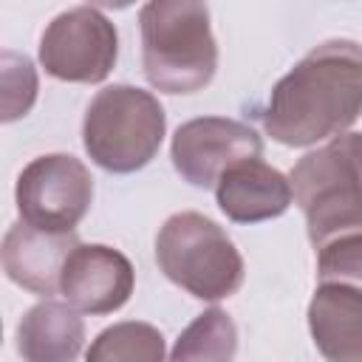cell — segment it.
I'll use <instances>...</instances> for the list:
<instances>
[{"instance_id": "6da1fadb", "label": "cell", "mask_w": 362, "mask_h": 362, "mask_svg": "<svg viewBox=\"0 0 362 362\" xmlns=\"http://www.w3.org/2000/svg\"><path fill=\"white\" fill-rule=\"evenodd\" d=\"M263 130L286 147H311L342 136L362 116V42L314 45L269 93Z\"/></svg>"}, {"instance_id": "7a4b0ae2", "label": "cell", "mask_w": 362, "mask_h": 362, "mask_svg": "<svg viewBox=\"0 0 362 362\" xmlns=\"http://www.w3.org/2000/svg\"><path fill=\"white\" fill-rule=\"evenodd\" d=\"M141 68L161 93H198L218 71L209 6L192 0H153L139 11Z\"/></svg>"}, {"instance_id": "3957f363", "label": "cell", "mask_w": 362, "mask_h": 362, "mask_svg": "<svg viewBox=\"0 0 362 362\" xmlns=\"http://www.w3.org/2000/svg\"><path fill=\"white\" fill-rule=\"evenodd\" d=\"M288 181L314 249L362 232V133H342L305 153Z\"/></svg>"}, {"instance_id": "277c9868", "label": "cell", "mask_w": 362, "mask_h": 362, "mask_svg": "<svg viewBox=\"0 0 362 362\" xmlns=\"http://www.w3.org/2000/svg\"><path fill=\"white\" fill-rule=\"evenodd\" d=\"M167 130V116L150 90L107 85L96 90L82 119V144L93 164L107 173H136L147 167Z\"/></svg>"}, {"instance_id": "5b68a950", "label": "cell", "mask_w": 362, "mask_h": 362, "mask_svg": "<svg viewBox=\"0 0 362 362\" xmlns=\"http://www.w3.org/2000/svg\"><path fill=\"white\" fill-rule=\"evenodd\" d=\"M156 263L170 283L198 300H226L246 277L232 238L206 215L184 209L164 221L156 235Z\"/></svg>"}, {"instance_id": "8992f818", "label": "cell", "mask_w": 362, "mask_h": 362, "mask_svg": "<svg viewBox=\"0 0 362 362\" xmlns=\"http://www.w3.org/2000/svg\"><path fill=\"white\" fill-rule=\"evenodd\" d=\"M14 201L20 221L54 235H71L93 204L90 170L68 153L31 158L17 175Z\"/></svg>"}, {"instance_id": "52a82bcc", "label": "cell", "mask_w": 362, "mask_h": 362, "mask_svg": "<svg viewBox=\"0 0 362 362\" xmlns=\"http://www.w3.org/2000/svg\"><path fill=\"white\" fill-rule=\"evenodd\" d=\"M119 57L116 25L93 6L57 14L40 37V65L59 82L96 85L110 76Z\"/></svg>"}, {"instance_id": "ba28073f", "label": "cell", "mask_w": 362, "mask_h": 362, "mask_svg": "<svg viewBox=\"0 0 362 362\" xmlns=\"http://www.w3.org/2000/svg\"><path fill=\"white\" fill-rule=\"evenodd\" d=\"M263 139L255 127L226 116H198L184 122L170 141L175 173L192 187H215L218 178L238 161L260 158Z\"/></svg>"}, {"instance_id": "9c48e42d", "label": "cell", "mask_w": 362, "mask_h": 362, "mask_svg": "<svg viewBox=\"0 0 362 362\" xmlns=\"http://www.w3.org/2000/svg\"><path fill=\"white\" fill-rule=\"evenodd\" d=\"M133 286V263L105 243H79L59 274V294L79 314L119 311L130 300Z\"/></svg>"}, {"instance_id": "30bf717a", "label": "cell", "mask_w": 362, "mask_h": 362, "mask_svg": "<svg viewBox=\"0 0 362 362\" xmlns=\"http://www.w3.org/2000/svg\"><path fill=\"white\" fill-rule=\"evenodd\" d=\"M79 246L76 235H54V232H40L23 221L11 223L6 238H3V272L11 283L20 288L40 294L51 300L59 294V274L68 260V255Z\"/></svg>"}, {"instance_id": "8fae6325", "label": "cell", "mask_w": 362, "mask_h": 362, "mask_svg": "<svg viewBox=\"0 0 362 362\" xmlns=\"http://www.w3.org/2000/svg\"><path fill=\"white\" fill-rule=\"evenodd\" d=\"M215 201L221 212L235 223H260L280 218L291 201V181L263 158H246L232 164L215 184Z\"/></svg>"}, {"instance_id": "7c38bea8", "label": "cell", "mask_w": 362, "mask_h": 362, "mask_svg": "<svg viewBox=\"0 0 362 362\" xmlns=\"http://www.w3.org/2000/svg\"><path fill=\"white\" fill-rule=\"evenodd\" d=\"M308 331L325 362H362V291L320 283L308 303Z\"/></svg>"}, {"instance_id": "4fadbf2b", "label": "cell", "mask_w": 362, "mask_h": 362, "mask_svg": "<svg viewBox=\"0 0 362 362\" xmlns=\"http://www.w3.org/2000/svg\"><path fill=\"white\" fill-rule=\"evenodd\" d=\"M82 345L85 322L68 303L42 300L17 325V354L23 362H76Z\"/></svg>"}, {"instance_id": "5bb4252c", "label": "cell", "mask_w": 362, "mask_h": 362, "mask_svg": "<svg viewBox=\"0 0 362 362\" xmlns=\"http://www.w3.org/2000/svg\"><path fill=\"white\" fill-rule=\"evenodd\" d=\"M235 320L223 308H206L178 334L167 362H235Z\"/></svg>"}, {"instance_id": "9a60e30c", "label": "cell", "mask_w": 362, "mask_h": 362, "mask_svg": "<svg viewBox=\"0 0 362 362\" xmlns=\"http://www.w3.org/2000/svg\"><path fill=\"white\" fill-rule=\"evenodd\" d=\"M164 354V337L156 325L124 320L96 334L85 362H167Z\"/></svg>"}, {"instance_id": "2e32d148", "label": "cell", "mask_w": 362, "mask_h": 362, "mask_svg": "<svg viewBox=\"0 0 362 362\" xmlns=\"http://www.w3.org/2000/svg\"><path fill=\"white\" fill-rule=\"evenodd\" d=\"M37 71L25 54L3 51L0 54V119L17 122L37 102Z\"/></svg>"}, {"instance_id": "e0dca14e", "label": "cell", "mask_w": 362, "mask_h": 362, "mask_svg": "<svg viewBox=\"0 0 362 362\" xmlns=\"http://www.w3.org/2000/svg\"><path fill=\"white\" fill-rule=\"evenodd\" d=\"M320 283L351 286L362 291V232L339 235L317 249Z\"/></svg>"}]
</instances>
